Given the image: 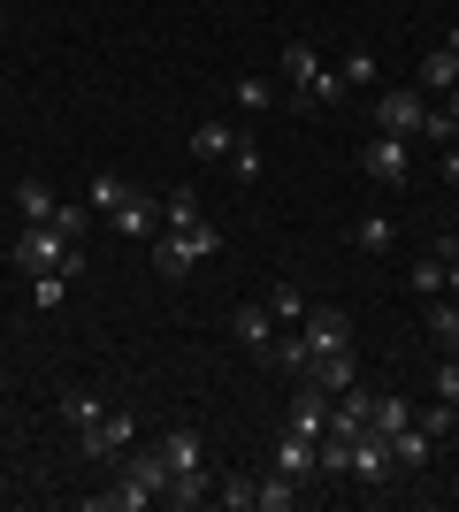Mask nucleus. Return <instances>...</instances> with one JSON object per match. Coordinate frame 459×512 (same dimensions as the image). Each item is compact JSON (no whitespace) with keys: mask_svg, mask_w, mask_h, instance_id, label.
I'll return each instance as SVG.
<instances>
[{"mask_svg":"<svg viewBox=\"0 0 459 512\" xmlns=\"http://www.w3.org/2000/svg\"><path fill=\"white\" fill-rule=\"evenodd\" d=\"M391 237H398L391 214H360V222H352V245H360V253H391Z\"/></svg>","mask_w":459,"mask_h":512,"instance_id":"nucleus-24","label":"nucleus"},{"mask_svg":"<svg viewBox=\"0 0 459 512\" xmlns=\"http://www.w3.org/2000/svg\"><path fill=\"white\" fill-rule=\"evenodd\" d=\"M444 291H452V299H459V245H452V253H444Z\"/></svg>","mask_w":459,"mask_h":512,"instance_id":"nucleus-41","label":"nucleus"},{"mask_svg":"<svg viewBox=\"0 0 459 512\" xmlns=\"http://www.w3.org/2000/svg\"><path fill=\"white\" fill-rule=\"evenodd\" d=\"M360 169H368L375 184H406V176H414V146H406V138H391V130H368Z\"/></svg>","mask_w":459,"mask_h":512,"instance_id":"nucleus-5","label":"nucleus"},{"mask_svg":"<svg viewBox=\"0 0 459 512\" xmlns=\"http://www.w3.org/2000/svg\"><path fill=\"white\" fill-rule=\"evenodd\" d=\"M261 367H276V375L306 383V367H314V344H306V329H276V344L261 352Z\"/></svg>","mask_w":459,"mask_h":512,"instance_id":"nucleus-10","label":"nucleus"},{"mask_svg":"<svg viewBox=\"0 0 459 512\" xmlns=\"http://www.w3.org/2000/svg\"><path fill=\"white\" fill-rule=\"evenodd\" d=\"M100 398H92V390H62V428H85V421H100Z\"/></svg>","mask_w":459,"mask_h":512,"instance_id":"nucleus-28","label":"nucleus"},{"mask_svg":"<svg viewBox=\"0 0 459 512\" xmlns=\"http://www.w3.org/2000/svg\"><path fill=\"white\" fill-rule=\"evenodd\" d=\"M306 344H314V360H329V352H352V321L337 314V306H306Z\"/></svg>","mask_w":459,"mask_h":512,"instance_id":"nucleus-8","label":"nucleus"},{"mask_svg":"<svg viewBox=\"0 0 459 512\" xmlns=\"http://www.w3.org/2000/svg\"><path fill=\"white\" fill-rule=\"evenodd\" d=\"M54 230L85 245V230H92V207H85V199H62V207H54Z\"/></svg>","mask_w":459,"mask_h":512,"instance_id":"nucleus-29","label":"nucleus"},{"mask_svg":"<svg viewBox=\"0 0 459 512\" xmlns=\"http://www.w3.org/2000/svg\"><path fill=\"white\" fill-rule=\"evenodd\" d=\"M131 444H138V421H131V413H100V421L77 428V451H85V459H123Z\"/></svg>","mask_w":459,"mask_h":512,"instance_id":"nucleus-6","label":"nucleus"},{"mask_svg":"<svg viewBox=\"0 0 459 512\" xmlns=\"http://www.w3.org/2000/svg\"><path fill=\"white\" fill-rule=\"evenodd\" d=\"M161 490H169V459H161V444L153 451H123V482H115L108 497H92V512H146V505H161Z\"/></svg>","mask_w":459,"mask_h":512,"instance_id":"nucleus-1","label":"nucleus"},{"mask_svg":"<svg viewBox=\"0 0 459 512\" xmlns=\"http://www.w3.org/2000/svg\"><path fill=\"white\" fill-rule=\"evenodd\" d=\"M337 77H345V92H352V85H375V54H360V46H352L345 62H337Z\"/></svg>","mask_w":459,"mask_h":512,"instance_id":"nucleus-36","label":"nucleus"},{"mask_svg":"<svg viewBox=\"0 0 459 512\" xmlns=\"http://www.w3.org/2000/svg\"><path fill=\"white\" fill-rule=\"evenodd\" d=\"M8 260H16L23 276H46V268H62L69 283L85 276V245H77V237H62L54 222H23V237L8 245Z\"/></svg>","mask_w":459,"mask_h":512,"instance_id":"nucleus-2","label":"nucleus"},{"mask_svg":"<svg viewBox=\"0 0 459 512\" xmlns=\"http://www.w3.org/2000/svg\"><path fill=\"white\" fill-rule=\"evenodd\" d=\"M276 329H284V321L268 314V299H261V306H238V344H245V352H268V344H276Z\"/></svg>","mask_w":459,"mask_h":512,"instance_id":"nucleus-17","label":"nucleus"},{"mask_svg":"<svg viewBox=\"0 0 459 512\" xmlns=\"http://www.w3.org/2000/svg\"><path fill=\"white\" fill-rule=\"evenodd\" d=\"M291 436H306V444L329 436V390L322 383H291Z\"/></svg>","mask_w":459,"mask_h":512,"instance_id":"nucleus-7","label":"nucleus"},{"mask_svg":"<svg viewBox=\"0 0 459 512\" xmlns=\"http://www.w3.org/2000/svg\"><path fill=\"white\" fill-rule=\"evenodd\" d=\"M215 505H222V512H253V482H245V474L215 482Z\"/></svg>","mask_w":459,"mask_h":512,"instance_id":"nucleus-33","label":"nucleus"},{"mask_svg":"<svg viewBox=\"0 0 459 512\" xmlns=\"http://www.w3.org/2000/svg\"><path fill=\"white\" fill-rule=\"evenodd\" d=\"M192 222H207V214H199V192H169L161 199V230H192Z\"/></svg>","mask_w":459,"mask_h":512,"instance_id":"nucleus-27","label":"nucleus"},{"mask_svg":"<svg viewBox=\"0 0 459 512\" xmlns=\"http://www.w3.org/2000/svg\"><path fill=\"white\" fill-rule=\"evenodd\" d=\"M345 100V77H337V62L322 69V77H314V92H306V107H337Z\"/></svg>","mask_w":459,"mask_h":512,"instance_id":"nucleus-34","label":"nucleus"},{"mask_svg":"<svg viewBox=\"0 0 459 512\" xmlns=\"http://www.w3.org/2000/svg\"><path fill=\"white\" fill-rule=\"evenodd\" d=\"M322 69H329V62H322L306 39L284 46V85H291V100H299V107H306V92H314V77H322Z\"/></svg>","mask_w":459,"mask_h":512,"instance_id":"nucleus-11","label":"nucleus"},{"mask_svg":"<svg viewBox=\"0 0 459 512\" xmlns=\"http://www.w3.org/2000/svg\"><path fill=\"white\" fill-rule=\"evenodd\" d=\"M238 107L245 115H268V107H276V85H268V77H238Z\"/></svg>","mask_w":459,"mask_h":512,"instance_id":"nucleus-31","label":"nucleus"},{"mask_svg":"<svg viewBox=\"0 0 459 512\" xmlns=\"http://www.w3.org/2000/svg\"><path fill=\"white\" fill-rule=\"evenodd\" d=\"M0 8H8V0H0Z\"/></svg>","mask_w":459,"mask_h":512,"instance_id":"nucleus-46","label":"nucleus"},{"mask_svg":"<svg viewBox=\"0 0 459 512\" xmlns=\"http://www.w3.org/2000/svg\"><path fill=\"white\" fill-rule=\"evenodd\" d=\"M62 291H69V276H62V268H46V276H31V306H62Z\"/></svg>","mask_w":459,"mask_h":512,"instance_id":"nucleus-37","label":"nucleus"},{"mask_svg":"<svg viewBox=\"0 0 459 512\" xmlns=\"http://www.w3.org/2000/svg\"><path fill=\"white\" fill-rule=\"evenodd\" d=\"M414 85L429 92V100H437V92H452V85H459V54H452V46H429V54L414 62Z\"/></svg>","mask_w":459,"mask_h":512,"instance_id":"nucleus-12","label":"nucleus"},{"mask_svg":"<svg viewBox=\"0 0 459 512\" xmlns=\"http://www.w3.org/2000/svg\"><path fill=\"white\" fill-rule=\"evenodd\" d=\"M452 146H459V138H452Z\"/></svg>","mask_w":459,"mask_h":512,"instance_id":"nucleus-47","label":"nucleus"},{"mask_svg":"<svg viewBox=\"0 0 459 512\" xmlns=\"http://www.w3.org/2000/svg\"><path fill=\"white\" fill-rule=\"evenodd\" d=\"M0 31H8V8H0Z\"/></svg>","mask_w":459,"mask_h":512,"instance_id":"nucleus-44","label":"nucleus"},{"mask_svg":"<svg viewBox=\"0 0 459 512\" xmlns=\"http://www.w3.org/2000/svg\"><path fill=\"white\" fill-rule=\"evenodd\" d=\"M375 130H391V138H421V123H429V92L421 85H383L368 107Z\"/></svg>","mask_w":459,"mask_h":512,"instance_id":"nucleus-4","label":"nucleus"},{"mask_svg":"<svg viewBox=\"0 0 459 512\" xmlns=\"http://www.w3.org/2000/svg\"><path fill=\"white\" fill-rule=\"evenodd\" d=\"M421 428H429V436H452V428H459V406H444V398H437V406L421 413Z\"/></svg>","mask_w":459,"mask_h":512,"instance_id":"nucleus-38","label":"nucleus"},{"mask_svg":"<svg viewBox=\"0 0 459 512\" xmlns=\"http://www.w3.org/2000/svg\"><path fill=\"white\" fill-rule=\"evenodd\" d=\"M414 421V406L398 398V390H375V413H368V428H383V436H398V428Z\"/></svg>","mask_w":459,"mask_h":512,"instance_id":"nucleus-25","label":"nucleus"},{"mask_svg":"<svg viewBox=\"0 0 459 512\" xmlns=\"http://www.w3.org/2000/svg\"><path fill=\"white\" fill-rule=\"evenodd\" d=\"M444 184H459V146H444Z\"/></svg>","mask_w":459,"mask_h":512,"instance_id":"nucleus-42","label":"nucleus"},{"mask_svg":"<svg viewBox=\"0 0 459 512\" xmlns=\"http://www.w3.org/2000/svg\"><path fill=\"white\" fill-rule=\"evenodd\" d=\"M108 222H115V230H123V237H146V245H153V230H161V199L131 192V199H123V207L108 214Z\"/></svg>","mask_w":459,"mask_h":512,"instance_id":"nucleus-13","label":"nucleus"},{"mask_svg":"<svg viewBox=\"0 0 459 512\" xmlns=\"http://www.w3.org/2000/svg\"><path fill=\"white\" fill-rule=\"evenodd\" d=\"M16 207H23V222H54V207H62V199H54V184H46V176H23V184H16Z\"/></svg>","mask_w":459,"mask_h":512,"instance_id":"nucleus-20","label":"nucleus"},{"mask_svg":"<svg viewBox=\"0 0 459 512\" xmlns=\"http://www.w3.org/2000/svg\"><path fill=\"white\" fill-rule=\"evenodd\" d=\"M429 337L452 352V337H459V306H452V299H429Z\"/></svg>","mask_w":459,"mask_h":512,"instance_id":"nucleus-32","label":"nucleus"},{"mask_svg":"<svg viewBox=\"0 0 459 512\" xmlns=\"http://www.w3.org/2000/svg\"><path fill=\"white\" fill-rule=\"evenodd\" d=\"M421 138H459V123H452V115H444L437 100H429V123H421Z\"/></svg>","mask_w":459,"mask_h":512,"instance_id":"nucleus-39","label":"nucleus"},{"mask_svg":"<svg viewBox=\"0 0 459 512\" xmlns=\"http://www.w3.org/2000/svg\"><path fill=\"white\" fill-rule=\"evenodd\" d=\"M230 169H238V184H253V176H261V146H253L245 130H238V146H230Z\"/></svg>","mask_w":459,"mask_h":512,"instance_id":"nucleus-35","label":"nucleus"},{"mask_svg":"<svg viewBox=\"0 0 459 512\" xmlns=\"http://www.w3.org/2000/svg\"><path fill=\"white\" fill-rule=\"evenodd\" d=\"M406 291H414V299H444V253H437V245H429V253L414 260V276H406Z\"/></svg>","mask_w":459,"mask_h":512,"instance_id":"nucleus-23","label":"nucleus"},{"mask_svg":"<svg viewBox=\"0 0 459 512\" xmlns=\"http://www.w3.org/2000/svg\"><path fill=\"white\" fill-rule=\"evenodd\" d=\"M306 383H322L329 398H337V390H352V383H360V367H352V352H329V360H314V367H306Z\"/></svg>","mask_w":459,"mask_h":512,"instance_id":"nucleus-19","label":"nucleus"},{"mask_svg":"<svg viewBox=\"0 0 459 512\" xmlns=\"http://www.w3.org/2000/svg\"><path fill=\"white\" fill-rule=\"evenodd\" d=\"M452 352H459V337H452Z\"/></svg>","mask_w":459,"mask_h":512,"instance_id":"nucleus-45","label":"nucleus"},{"mask_svg":"<svg viewBox=\"0 0 459 512\" xmlns=\"http://www.w3.org/2000/svg\"><path fill=\"white\" fill-rule=\"evenodd\" d=\"M444 46H452V54H459V23H452V31H444Z\"/></svg>","mask_w":459,"mask_h":512,"instance_id":"nucleus-43","label":"nucleus"},{"mask_svg":"<svg viewBox=\"0 0 459 512\" xmlns=\"http://www.w3.org/2000/svg\"><path fill=\"white\" fill-rule=\"evenodd\" d=\"M276 467H284L291 482H314V474H322V467H314V444H306V436H291V428H284V444H276Z\"/></svg>","mask_w":459,"mask_h":512,"instance_id":"nucleus-22","label":"nucleus"},{"mask_svg":"<svg viewBox=\"0 0 459 512\" xmlns=\"http://www.w3.org/2000/svg\"><path fill=\"white\" fill-rule=\"evenodd\" d=\"M291 505H299V482H291L284 467L253 474V512H291Z\"/></svg>","mask_w":459,"mask_h":512,"instance_id":"nucleus-14","label":"nucleus"},{"mask_svg":"<svg viewBox=\"0 0 459 512\" xmlns=\"http://www.w3.org/2000/svg\"><path fill=\"white\" fill-rule=\"evenodd\" d=\"M230 146H238V123H199L192 130V161H230Z\"/></svg>","mask_w":459,"mask_h":512,"instance_id":"nucleus-21","label":"nucleus"},{"mask_svg":"<svg viewBox=\"0 0 459 512\" xmlns=\"http://www.w3.org/2000/svg\"><path fill=\"white\" fill-rule=\"evenodd\" d=\"M222 253V230L215 222H192V230H153V276L161 283H184L199 260Z\"/></svg>","mask_w":459,"mask_h":512,"instance_id":"nucleus-3","label":"nucleus"},{"mask_svg":"<svg viewBox=\"0 0 459 512\" xmlns=\"http://www.w3.org/2000/svg\"><path fill=\"white\" fill-rule=\"evenodd\" d=\"M268 314L284 321V329H299V321H306V299L291 291V283H276V291H268Z\"/></svg>","mask_w":459,"mask_h":512,"instance_id":"nucleus-30","label":"nucleus"},{"mask_svg":"<svg viewBox=\"0 0 459 512\" xmlns=\"http://www.w3.org/2000/svg\"><path fill=\"white\" fill-rule=\"evenodd\" d=\"M429 451H437V436H429V428H421V421H406V428H398V436H391V459H398V467H429Z\"/></svg>","mask_w":459,"mask_h":512,"instance_id":"nucleus-18","label":"nucleus"},{"mask_svg":"<svg viewBox=\"0 0 459 512\" xmlns=\"http://www.w3.org/2000/svg\"><path fill=\"white\" fill-rule=\"evenodd\" d=\"M437 398H444V406H459V360L437 367Z\"/></svg>","mask_w":459,"mask_h":512,"instance_id":"nucleus-40","label":"nucleus"},{"mask_svg":"<svg viewBox=\"0 0 459 512\" xmlns=\"http://www.w3.org/2000/svg\"><path fill=\"white\" fill-rule=\"evenodd\" d=\"M391 467H398V459H391V436H383V428H360V436H352V474L375 490V482H391Z\"/></svg>","mask_w":459,"mask_h":512,"instance_id":"nucleus-9","label":"nucleus"},{"mask_svg":"<svg viewBox=\"0 0 459 512\" xmlns=\"http://www.w3.org/2000/svg\"><path fill=\"white\" fill-rule=\"evenodd\" d=\"M123 199H131V184H123V176H92V184H85V207H92V214H115Z\"/></svg>","mask_w":459,"mask_h":512,"instance_id":"nucleus-26","label":"nucleus"},{"mask_svg":"<svg viewBox=\"0 0 459 512\" xmlns=\"http://www.w3.org/2000/svg\"><path fill=\"white\" fill-rule=\"evenodd\" d=\"M161 459H169V474L207 467V436H199V428H169V436H161Z\"/></svg>","mask_w":459,"mask_h":512,"instance_id":"nucleus-15","label":"nucleus"},{"mask_svg":"<svg viewBox=\"0 0 459 512\" xmlns=\"http://www.w3.org/2000/svg\"><path fill=\"white\" fill-rule=\"evenodd\" d=\"M169 505H215V467H184V474H169Z\"/></svg>","mask_w":459,"mask_h":512,"instance_id":"nucleus-16","label":"nucleus"}]
</instances>
